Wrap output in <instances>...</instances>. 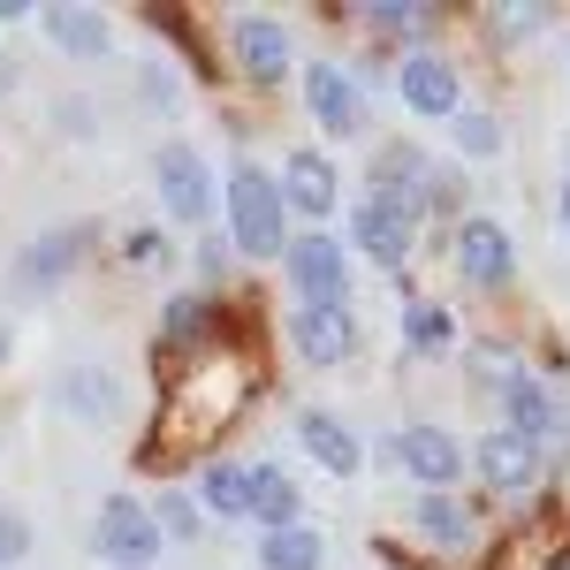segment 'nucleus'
<instances>
[{"label": "nucleus", "instance_id": "1", "mask_svg": "<svg viewBox=\"0 0 570 570\" xmlns=\"http://www.w3.org/2000/svg\"><path fill=\"white\" fill-rule=\"evenodd\" d=\"M236 403H244V365L206 351V365H198V373H176L160 434H168V449H176V441H206V434H220V426L236 419Z\"/></svg>", "mask_w": 570, "mask_h": 570}, {"label": "nucleus", "instance_id": "2", "mask_svg": "<svg viewBox=\"0 0 570 570\" xmlns=\"http://www.w3.org/2000/svg\"><path fill=\"white\" fill-rule=\"evenodd\" d=\"M228 244H236L244 259H282V244H289L282 190H274V176L252 168V160L228 168Z\"/></svg>", "mask_w": 570, "mask_h": 570}, {"label": "nucleus", "instance_id": "3", "mask_svg": "<svg viewBox=\"0 0 570 570\" xmlns=\"http://www.w3.org/2000/svg\"><path fill=\"white\" fill-rule=\"evenodd\" d=\"M91 556L115 570H153L160 563V525L137 494H107L99 518H91Z\"/></svg>", "mask_w": 570, "mask_h": 570}, {"label": "nucleus", "instance_id": "4", "mask_svg": "<svg viewBox=\"0 0 570 570\" xmlns=\"http://www.w3.org/2000/svg\"><path fill=\"white\" fill-rule=\"evenodd\" d=\"M153 183H160V206H168V220H214V198H220V183L214 168H206V153L198 145H160L153 153Z\"/></svg>", "mask_w": 570, "mask_h": 570}, {"label": "nucleus", "instance_id": "5", "mask_svg": "<svg viewBox=\"0 0 570 570\" xmlns=\"http://www.w3.org/2000/svg\"><path fill=\"white\" fill-rule=\"evenodd\" d=\"M289 343H297L305 365H343V357L357 351L351 297H297V312H289Z\"/></svg>", "mask_w": 570, "mask_h": 570}, {"label": "nucleus", "instance_id": "6", "mask_svg": "<svg viewBox=\"0 0 570 570\" xmlns=\"http://www.w3.org/2000/svg\"><path fill=\"white\" fill-rule=\"evenodd\" d=\"M282 259H289V289L297 297H351V252L335 244V236H289L282 244Z\"/></svg>", "mask_w": 570, "mask_h": 570}, {"label": "nucleus", "instance_id": "7", "mask_svg": "<svg viewBox=\"0 0 570 570\" xmlns=\"http://www.w3.org/2000/svg\"><path fill=\"white\" fill-rule=\"evenodd\" d=\"M228 53H236V69H244L252 85H282V77H289V23H274V16H236V23H228Z\"/></svg>", "mask_w": 570, "mask_h": 570}, {"label": "nucleus", "instance_id": "8", "mask_svg": "<svg viewBox=\"0 0 570 570\" xmlns=\"http://www.w3.org/2000/svg\"><path fill=\"white\" fill-rule=\"evenodd\" d=\"M274 190H282V206H297V214L327 220V214H335V198H343V176H335V160H327V153H312V145H297V153L282 160V176H274Z\"/></svg>", "mask_w": 570, "mask_h": 570}, {"label": "nucleus", "instance_id": "9", "mask_svg": "<svg viewBox=\"0 0 570 570\" xmlns=\"http://www.w3.org/2000/svg\"><path fill=\"white\" fill-rule=\"evenodd\" d=\"M510 236H502V220H487V214H464L456 220V274L472 282V289H502L510 282Z\"/></svg>", "mask_w": 570, "mask_h": 570}, {"label": "nucleus", "instance_id": "10", "mask_svg": "<svg viewBox=\"0 0 570 570\" xmlns=\"http://www.w3.org/2000/svg\"><path fill=\"white\" fill-rule=\"evenodd\" d=\"M305 107H312V122H320L327 137H357L365 130V99H357L351 69H335V61H312L305 69Z\"/></svg>", "mask_w": 570, "mask_h": 570}, {"label": "nucleus", "instance_id": "11", "mask_svg": "<svg viewBox=\"0 0 570 570\" xmlns=\"http://www.w3.org/2000/svg\"><path fill=\"white\" fill-rule=\"evenodd\" d=\"M411 236H419V228L395 214V206H381V198H357V206H351V244H357L373 266L403 274V259H411Z\"/></svg>", "mask_w": 570, "mask_h": 570}, {"label": "nucleus", "instance_id": "12", "mask_svg": "<svg viewBox=\"0 0 570 570\" xmlns=\"http://www.w3.org/2000/svg\"><path fill=\"white\" fill-rule=\"evenodd\" d=\"M472 464H480V480L494 487V494H532V480H540V449H532L525 434H510V426L480 434Z\"/></svg>", "mask_w": 570, "mask_h": 570}, {"label": "nucleus", "instance_id": "13", "mask_svg": "<svg viewBox=\"0 0 570 570\" xmlns=\"http://www.w3.org/2000/svg\"><path fill=\"white\" fill-rule=\"evenodd\" d=\"M395 91H403L411 115H456V107H464L456 61H441V53H411V61L395 69Z\"/></svg>", "mask_w": 570, "mask_h": 570}, {"label": "nucleus", "instance_id": "14", "mask_svg": "<svg viewBox=\"0 0 570 570\" xmlns=\"http://www.w3.org/2000/svg\"><path fill=\"white\" fill-rule=\"evenodd\" d=\"M220 312H228V305H214L206 289H183V297L160 305V343H168V351H214L220 335H228Z\"/></svg>", "mask_w": 570, "mask_h": 570}, {"label": "nucleus", "instance_id": "15", "mask_svg": "<svg viewBox=\"0 0 570 570\" xmlns=\"http://www.w3.org/2000/svg\"><path fill=\"white\" fill-rule=\"evenodd\" d=\"M389 456L411 472V480H426L434 494L456 480V472H464V449H456V434H449V426H411V434H395Z\"/></svg>", "mask_w": 570, "mask_h": 570}, {"label": "nucleus", "instance_id": "16", "mask_svg": "<svg viewBox=\"0 0 570 570\" xmlns=\"http://www.w3.org/2000/svg\"><path fill=\"white\" fill-rule=\"evenodd\" d=\"M297 441H305V456L320 472H335V480H351L357 464H365V441L335 419V411H297Z\"/></svg>", "mask_w": 570, "mask_h": 570}, {"label": "nucleus", "instance_id": "17", "mask_svg": "<svg viewBox=\"0 0 570 570\" xmlns=\"http://www.w3.org/2000/svg\"><path fill=\"white\" fill-rule=\"evenodd\" d=\"M39 23H46V39L61 46V53H77V61H107V46H115V23L99 8H77V0L39 8Z\"/></svg>", "mask_w": 570, "mask_h": 570}, {"label": "nucleus", "instance_id": "18", "mask_svg": "<svg viewBox=\"0 0 570 570\" xmlns=\"http://www.w3.org/2000/svg\"><path fill=\"white\" fill-rule=\"evenodd\" d=\"M502 411H510V434H525L532 449H548V441L563 434V411H556V395L540 389L532 373H518V381L502 389Z\"/></svg>", "mask_w": 570, "mask_h": 570}, {"label": "nucleus", "instance_id": "19", "mask_svg": "<svg viewBox=\"0 0 570 570\" xmlns=\"http://www.w3.org/2000/svg\"><path fill=\"white\" fill-rule=\"evenodd\" d=\"M252 518H259L266 532L305 525V494H297V480H289L282 464H252Z\"/></svg>", "mask_w": 570, "mask_h": 570}, {"label": "nucleus", "instance_id": "20", "mask_svg": "<svg viewBox=\"0 0 570 570\" xmlns=\"http://www.w3.org/2000/svg\"><path fill=\"white\" fill-rule=\"evenodd\" d=\"M198 510H206V518H252V464L214 456V464L198 472Z\"/></svg>", "mask_w": 570, "mask_h": 570}, {"label": "nucleus", "instance_id": "21", "mask_svg": "<svg viewBox=\"0 0 570 570\" xmlns=\"http://www.w3.org/2000/svg\"><path fill=\"white\" fill-rule=\"evenodd\" d=\"M85 244H91V228H53V236H39V244L23 252V266H16V274H23V289H53L69 266L85 259Z\"/></svg>", "mask_w": 570, "mask_h": 570}, {"label": "nucleus", "instance_id": "22", "mask_svg": "<svg viewBox=\"0 0 570 570\" xmlns=\"http://www.w3.org/2000/svg\"><path fill=\"white\" fill-rule=\"evenodd\" d=\"M411 532H426L434 548L464 556V548H472V510H464L456 494H419V502H411Z\"/></svg>", "mask_w": 570, "mask_h": 570}, {"label": "nucleus", "instance_id": "23", "mask_svg": "<svg viewBox=\"0 0 570 570\" xmlns=\"http://www.w3.org/2000/svg\"><path fill=\"white\" fill-rule=\"evenodd\" d=\"M259 563L266 570H327V540H320L312 525L266 532V540H259Z\"/></svg>", "mask_w": 570, "mask_h": 570}, {"label": "nucleus", "instance_id": "24", "mask_svg": "<svg viewBox=\"0 0 570 570\" xmlns=\"http://www.w3.org/2000/svg\"><path fill=\"white\" fill-rule=\"evenodd\" d=\"M61 403L85 411V419H107V411H115V381H107L99 365H77V373L61 381Z\"/></svg>", "mask_w": 570, "mask_h": 570}, {"label": "nucleus", "instance_id": "25", "mask_svg": "<svg viewBox=\"0 0 570 570\" xmlns=\"http://www.w3.org/2000/svg\"><path fill=\"white\" fill-rule=\"evenodd\" d=\"M145 510H153V525H160V540H198V532H206V510H198L190 494H176V487H168L160 502H145Z\"/></svg>", "mask_w": 570, "mask_h": 570}, {"label": "nucleus", "instance_id": "26", "mask_svg": "<svg viewBox=\"0 0 570 570\" xmlns=\"http://www.w3.org/2000/svg\"><path fill=\"white\" fill-rule=\"evenodd\" d=\"M456 153H464V160H494V153H502V122H494L487 107H456Z\"/></svg>", "mask_w": 570, "mask_h": 570}, {"label": "nucleus", "instance_id": "27", "mask_svg": "<svg viewBox=\"0 0 570 570\" xmlns=\"http://www.w3.org/2000/svg\"><path fill=\"white\" fill-rule=\"evenodd\" d=\"M403 343H411L419 357L449 351V312L441 305H403Z\"/></svg>", "mask_w": 570, "mask_h": 570}, {"label": "nucleus", "instance_id": "28", "mask_svg": "<svg viewBox=\"0 0 570 570\" xmlns=\"http://www.w3.org/2000/svg\"><path fill=\"white\" fill-rule=\"evenodd\" d=\"M426 23H434V16L411 8V0H373V31H411V39H419Z\"/></svg>", "mask_w": 570, "mask_h": 570}, {"label": "nucleus", "instance_id": "29", "mask_svg": "<svg viewBox=\"0 0 570 570\" xmlns=\"http://www.w3.org/2000/svg\"><path fill=\"white\" fill-rule=\"evenodd\" d=\"M31 556V525H23V510H0V570L23 563Z\"/></svg>", "mask_w": 570, "mask_h": 570}, {"label": "nucleus", "instance_id": "30", "mask_svg": "<svg viewBox=\"0 0 570 570\" xmlns=\"http://www.w3.org/2000/svg\"><path fill=\"white\" fill-rule=\"evenodd\" d=\"M160 244H168L160 228H130V244H122V259H130V266H153V259H160Z\"/></svg>", "mask_w": 570, "mask_h": 570}, {"label": "nucleus", "instance_id": "31", "mask_svg": "<svg viewBox=\"0 0 570 570\" xmlns=\"http://www.w3.org/2000/svg\"><path fill=\"white\" fill-rule=\"evenodd\" d=\"M176 77H168V69H160V61H145V99H153V107H160V99H168V107H176Z\"/></svg>", "mask_w": 570, "mask_h": 570}, {"label": "nucleus", "instance_id": "32", "mask_svg": "<svg viewBox=\"0 0 570 570\" xmlns=\"http://www.w3.org/2000/svg\"><path fill=\"white\" fill-rule=\"evenodd\" d=\"M198 266H206V282H220V266H228V244H220V236H206V244H198Z\"/></svg>", "mask_w": 570, "mask_h": 570}, {"label": "nucleus", "instance_id": "33", "mask_svg": "<svg viewBox=\"0 0 570 570\" xmlns=\"http://www.w3.org/2000/svg\"><path fill=\"white\" fill-rule=\"evenodd\" d=\"M563 228H570V176H563Z\"/></svg>", "mask_w": 570, "mask_h": 570}]
</instances>
